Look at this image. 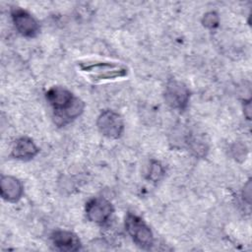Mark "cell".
<instances>
[{"label":"cell","instance_id":"obj_7","mask_svg":"<svg viewBox=\"0 0 252 252\" xmlns=\"http://www.w3.org/2000/svg\"><path fill=\"white\" fill-rule=\"evenodd\" d=\"M11 17L16 30L26 37H34L39 32L37 21L26 10L15 8L11 12Z\"/></svg>","mask_w":252,"mask_h":252},{"label":"cell","instance_id":"obj_2","mask_svg":"<svg viewBox=\"0 0 252 252\" xmlns=\"http://www.w3.org/2000/svg\"><path fill=\"white\" fill-rule=\"evenodd\" d=\"M125 228L132 240L143 249H150L154 243V235L147 223L135 214L128 213L125 217Z\"/></svg>","mask_w":252,"mask_h":252},{"label":"cell","instance_id":"obj_12","mask_svg":"<svg viewBox=\"0 0 252 252\" xmlns=\"http://www.w3.org/2000/svg\"><path fill=\"white\" fill-rule=\"evenodd\" d=\"M220 18L216 12H208L202 19L203 26L208 29H215L219 26Z\"/></svg>","mask_w":252,"mask_h":252},{"label":"cell","instance_id":"obj_4","mask_svg":"<svg viewBox=\"0 0 252 252\" xmlns=\"http://www.w3.org/2000/svg\"><path fill=\"white\" fill-rule=\"evenodd\" d=\"M96 125L99 132L110 139L119 138L124 129L122 117L117 112L110 109L101 111L97 117Z\"/></svg>","mask_w":252,"mask_h":252},{"label":"cell","instance_id":"obj_5","mask_svg":"<svg viewBox=\"0 0 252 252\" xmlns=\"http://www.w3.org/2000/svg\"><path fill=\"white\" fill-rule=\"evenodd\" d=\"M190 91L183 83L170 80L165 87L164 99L165 102L173 109L184 110L189 102Z\"/></svg>","mask_w":252,"mask_h":252},{"label":"cell","instance_id":"obj_1","mask_svg":"<svg viewBox=\"0 0 252 252\" xmlns=\"http://www.w3.org/2000/svg\"><path fill=\"white\" fill-rule=\"evenodd\" d=\"M46 99L54 111L56 124L65 125L79 117L85 108V103L64 87H52L46 93Z\"/></svg>","mask_w":252,"mask_h":252},{"label":"cell","instance_id":"obj_6","mask_svg":"<svg viewBox=\"0 0 252 252\" xmlns=\"http://www.w3.org/2000/svg\"><path fill=\"white\" fill-rule=\"evenodd\" d=\"M113 213L112 204L104 198L94 197L86 204V215L89 220L97 223H106Z\"/></svg>","mask_w":252,"mask_h":252},{"label":"cell","instance_id":"obj_3","mask_svg":"<svg viewBox=\"0 0 252 252\" xmlns=\"http://www.w3.org/2000/svg\"><path fill=\"white\" fill-rule=\"evenodd\" d=\"M80 68L85 72H94V80H108L127 75V69L112 62H80Z\"/></svg>","mask_w":252,"mask_h":252},{"label":"cell","instance_id":"obj_10","mask_svg":"<svg viewBox=\"0 0 252 252\" xmlns=\"http://www.w3.org/2000/svg\"><path fill=\"white\" fill-rule=\"evenodd\" d=\"M39 152V149L33 143V141L28 137H22L18 139L12 150V157L17 159L29 160L34 158Z\"/></svg>","mask_w":252,"mask_h":252},{"label":"cell","instance_id":"obj_9","mask_svg":"<svg viewBox=\"0 0 252 252\" xmlns=\"http://www.w3.org/2000/svg\"><path fill=\"white\" fill-rule=\"evenodd\" d=\"M1 197L8 202H17L21 199L24 187L22 182L11 175H3L0 181Z\"/></svg>","mask_w":252,"mask_h":252},{"label":"cell","instance_id":"obj_8","mask_svg":"<svg viewBox=\"0 0 252 252\" xmlns=\"http://www.w3.org/2000/svg\"><path fill=\"white\" fill-rule=\"evenodd\" d=\"M53 245L61 251H78L81 249L79 237L69 230H55L51 235Z\"/></svg>","mask_w":252,"mask_h":252},{"label":"cell","instance_id":"obj_11","mask_svg":"<svg viewBox=\"0 0 252 252\" xmlns=\"http://www.w3.org/2000/svg\"><path fill=\"white\" fill-rule=\"evenodd\" d=\"M163 167L162 165L157 161V160H153L151 162L150 165V169H149V176L148 178L151 179L152 181H158L162 176H163Z\"/></svg>","mask_w":252,"mask_h":252}]
</instances>
